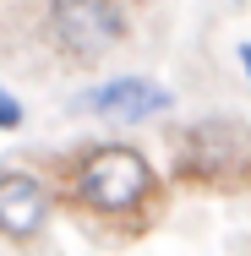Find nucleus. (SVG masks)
<instances>
[{
	"mask_svg": "<svg viewBox=\"0 0 251 256\" xmlns=\"http://www.w3.org/2000/svg\"><path fill=\"white\" fill-rule=\"evenodd\" d=\"M71 191H77V202L88 207V212L126 218V212H137V207L153 196V169H148L142 153L109 142V148H93V153L71 169Z\"/></svg>",
	"mask_w": 251,
	"mask_h": 256,
	"instance_id": "nucleus-1",
	"label": "nucleus"
},
{
	"mask_svg": "<svg viewBox=\"0 0 251 256\" xmlns=\"http://www.w3.org/2000/svg\"><path fill=\"white\" fill-rule=\"evenodd\" d=\"M175 180L191 186H246L251 180V131L235 120H202L175 148Z\"/></svg>",
	"mask_w": 251,
	"mask_h": 256,
	"instance_id": "nucleus-2",
	"label": "nucleus"
},
{
	"mask_svg": "<svg viewBox=\"0 0 251 256\" xmlns=\"http://www.w3.org/2000/svg\"><path fill=\"white\" fill-rule=\"evenodd\" d=\"M50 38L66 54H104L126 38V11L115 0H50Z\"/></svg>",
	"mask_w": 251,
	"mask_h": 256,
	"instance_id": "nucleus-3",
	"label": "nucleus"
},
{
	"mask_svg": "<svg viewBox=\"0 0 251 256\" xmlns=\"http://www.w3.org/2000/svg\"><path fill=\"white\" fill-rule=\"evenodd\" d=\"M169 104H175V93H169L164 82H148V76H115V82L93 88L88 109H93L99 120H115V126H142V120L169 114Z\"/></svg>",
	"mask_w": 251,
	"mask_h": 256,
	"instance_id": "nucleus-4",
	"label": "nucleus"
},
{
	"mask_svg": "<svg viewBox=\"0 0 251 256\" xmlns=\"http://www.w3.org/2000/svg\"><path fill=\"white\" fill-rule=\"evenodd\" d=\"M50 218V191L39 174L28 169H11L0 174V234L6 240H33Z\"/></svg>",
	"mask_w": 251,
	"mask_h": 256,
	"instance_id": "nucleus-5",
	"label": "nucleus"
},
{
	"mask_svg": "<svg viewBox=\"0 0 251 256\" xmlns=\"http://www.w3.org/2000/svg\"><path fill=\"white\" fill-rule=\"evenodd\" d=\"M17 126H22V104L11 93H0V131H17Z\"/></svg>",
	"mask_w": 251,
	"mask_h": 256,
	"instance_id": "nucleus-6",
	"label": "nucleus"
},
{
	"mask_svg": "<svg viewBox=\"0 0 251 256\" xmlns=\"http://www.w3.org/2000/svg\"><path fill=\"white\" fill-rule=\"evenodd\" d=\"M240 66H251V44H240Z\"/></svg>",
	"mask_w": 251,
	"mask_h": 256,
	"instance_id": "nucleus-7",
	"label": "nucleus"
},
{
	"mask_svg": "<svg viewBox=\"0 0 251 256\" xmlns=\"http://www.w3.org/2000/svg\"><path fill=\"white\" fill-rule=\"evenodd\" d=\"M246 76H251V66H246Z\"/></svg>",
	"mask_w": 251,
	"mask_h": 256,
	"instance_id": "nucleus-8",
	"label": "nucleus"
}]
</instances>
